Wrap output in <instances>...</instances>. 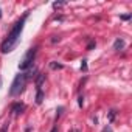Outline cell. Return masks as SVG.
I'll return each mask as SVG.
<instances>
[{
    "instance_id": "1",
    "label": "cell",
    "mask_w": 132,
    "mask_h": 132,
    "mask_svg": "<svg viewBox=\"0 0 132 132\" xmlns=\"http://www.w3.org/2000/svg\"><path fill=\"white\" fill-rule=\"evenodd\" d=\"M27 17H28V14H25V16L11 28L8 37L2 42V45H0V50H2V53H10V51H13V50L17 47V44L20 42V34H22V30H23V25H25Z\"/></svg>"
},
{
    "instance_id": "2",
    "label": "cell",
    "mask_w": 132,
    "mask_h": 132,
    "mask_svg": "<svg viewBox=\"0 0 132 132\" xmlns=\"http://www.w3.org/2000/svg\"><path fill=\"white\" fill-rule=\"evenodd\" d=\"M25 82H27V79H25V75H17V76L14 78L13 84H11L10 95H11V96L20 95V93H22V90H23V87H25Z\"/></svg>"
},
{
    "instance_id": "3",
    "label": "cell",
    "mask_w": 132,
    "mask_h": 132,
    "mask_svg": "<svg viewBox=\"0 0 132 132\" xmlns=\"http://www.w3.org/2000/svg\"><path fill=\"white\" fill-rule=\"evenodd\" d=\"M36 53H37V47H34V48H30L28 50V53L25 54V57L20 61V64H19V69L20 70H28L31 65H33V61H34V57H36Z\"/></svg>"
},
{
    "instance_id": "4",
    "label": "cell",
    "mask_w": 132,
    "mask_h": 132,
    "mask_svg": "<svg viewBox=\"0 0 132 132\" xmlns=\"http://www.w3.org/2000/svg\"><path fill=\"white\" fill-rule=\"evenodd\" d=\"M23 110H25V104H22V103H14V104L11 106V112H13L14 115H20Z\"/></svg>"
},
{
    "instance_id": "5",
    "label": "cell",
    "mask_w": 132,
    "mask_h": 132,
    "mask_svg": "<svg viewBox=\"0 0 132 132\" xmlns=\"http://www.w3.org/2000/svg\"><path fill=\"white\" fill-rule=\"evenodd\" d=\"M123 48H124V40L118 37V39L113 42V50H117V51H118V50H123Z\"/></svg>"
},
{
    "instance_id": "6",
    "label": "cell",
    "mask_w": 132,
    "mask_h": 132,
    "mask_svg": "<svg viewBox=\"0 0 132 132\" xmlns=\"http://www.w3.org/2000/svg\"><path fill=\"white\" fill-rule=\"evenodd\" d=\"M44 101V92L40 87H37V93H36V104H42Z\"/></svg>"
},
{
    "instance_id": "7",
    "label": "cell",
    "mask_w": 132,
    "mask_h": 132,
    "mask_svg": "<svg viewBox=\"0 0 132 132\" xmlns=\"http://www.w3.org/2000/svg\"><path fill=\"white\" fill-rule=\"evenodd\" d=\"M44 79H45V73H39V76H37V79H36V86L40 87V84L44 82Z\"/></svg>"
},
{
    "instance_id": "8",
    "label": "cell",
    "mask_w": 132,
    "mask_h": 132,
    "mask_svg": "<svg viewBox=\"0 0 132 132\" xmlns=\"http://www.w3.org/2000/svg\"><path fill=\"white\" fill-rule=\"evenodd\" d=\"M50 67H51L53 70H61V69H64V65H62V64H57V62L53 61V62L50 64Z\"/></svg>"
},
{
    "instance_id": "9",
    "label": "cell",
    "mask_w": 132,
    "mask_h": 132,
    "mask_svg": "<svg viewBox=\"0 0 132 132\" xmlns=\"http://www.w3.org/2000/svg\"><path fill=\"white\" fill-rule=\"evenodd\" d=\"M62 112H64V107H62V106H61V107H57V110H56V118H59Z\"/></svg>"
},
{
    "instance_id": "10",
    "label": "cell",
    "mask_w": 132,
    "mask_h": 132,
    "mask_svg": "<svg viewBox=\"0 0 132 132\" xmlns=\"http://www.w3.org/2000/svg\"><path fill=\"white\" fill-rule=\"evenodd\" d=\"M115 113H117L115 110H110V112H109V121H113V118H115Z\"/></svg>"
},
{
    "instance_id": "11",
    "label": "cell",
    "mask_w": 132,
    "mask_h": 132,
    "mask_svg": "<svg viewBox=\"0 0 132 132\" xmlns=\"http://www.w3.org/2000/svg\"><path fill=\"white\" fill-rule=\"evenodd\" d=\"M59 40H61L59 36H53V37H51V44H56V42H59Z\"/></svg>"
},
{
    "instance_id": "12",
    "label": "cell",
    "mask_w": 132,
    "mask_h": 132,
    "mask_svg": "<svg viewBox=\"0 0 132 132\" xmlns=\"http://www.w3.org/2000/svg\"><path fill=\"white\" fill-rule=\"evenodd\" d=\"M93 47H95V40H90V42H89V45H87V50H92Z\"/></svg>"
},
{
    "instance_id": "13",
    "label": "cell",
    "mask_w": 132,
    "mask_h": 132,
    "mask_svg": "<svg viewBox=\"0 0 132 132\" xmlns=\"http://www.w3.org/2000/svg\"><path fill=\"white\" fill-rule=\"evenodd\" d=\"M86 62H87V61H82V64H81V70H84V72L87 70V64H86Z\"/></svg>"
},
{
    "instance_id": "14",
    "label": "cell",
    "mask_w": 132,
    "mask_h": 132,
    "mask_svg": "<svg viewBox=\"0 0 132 132\" xmlns=\"http://www.w3.org/2000/svg\"><path fill=\"white\" fill-rule=\"evenodd\" d=\"M62 5H65V3H64V2H54V3H53V6H54V8H57V6H62Z\"/></svg>"
},
{
    "instance_id": "15",
    "label": "cell",
    "mask_w": 132,
    "mask_h": 132,
    "mask_svg": "<svg viewBox=\"0 0 132 132\" xmlns=\"http://www.w3.org/2000/svg\"><path fill=\"white\" fill-rule=\"evenodd\" d=\"M121 19L123 20H129L130 19V14H124V16H121Z\"/></svg>"
},
{
    "instance_id": "16",
    "label": "cell",
    "mask_w": 132,
    "mask_h": 132,
    "mask_svg": "<svg viewBox=\"0 0 132 132\" xmlns=\"http://www.w3.org/2000/svg\"><path fill=\"white\" fill-rule=\"evenodd\" d=\"M78 100H79V101H78V104H79V106L82 107V104H84V98H82V96H79Z\"/></svg>"
},
{
    "instance_id": "17",
    "label": "cell",
    "mask_w": 132,
    "mask_h": 132,
    "mask_svg": "<svg viewBox=\"0 0 132 132\" xmlns=\"http://www.w3.org/2000/svg\"><path fill=\"white\" fill-rule=\"evenodd\" d=\"M103 132H112V129L107 126V127H104V129H103Z\"/></svg>"
},
{
    "instance_id": "18",
    "label": "cell",
    "mask_w": 132,
    "mask_h": 132,
    "mask_svg": "<svg viewBox=\"0 0 132 132\" xmlns=\"http://www.w3.org/2000/svg\"><path fill=\"white\" fill-rule=\"evenodd\" d=\"M0 132H8V126H3V127H2V130H0Z\"/></svg>"
},
{
    "instance_id": "19",
    "label": "cell",
    "mask_w": 132,
    "mask_h": 132,
    "mask_svg": "<svg viewBox=\"0 0 132 132\" xmlns=\"http://www.w3.org/2000/svg\"><path fill=\"white\" fill-rule=\"evenodd\" d=\"M51 132H57V127H53V130Z\"/></svg>"
},
{
    "instance_id": "20",
    "label": "cell",
    "mask_w": 132,
    "mask_h": 132,
    "mask_svg": "<svg viewBox=\"0 0 132 132\" xmlns=\"http://www.w3.org/2000/svg\"><path fill=\"white\" fill-rule=\"evenodd\" d=\"M0 87H2V78H0Z\"/></svg>"
},
{
    "instance_id": "21",
    "label": "cell",
    "mask_w": 132,
    "mask_h": 132,
    "mask_svg": "<svg viewBox=\"0 0 132 132\" xmlns=\"http://www.w3.org/2000/svg\"><path fill=\"white\" fill-rule=\"evenodd\" d=\"M0 17H2V11H0Z\"/></svg>"
}]
</instances>
